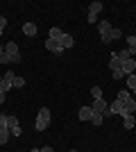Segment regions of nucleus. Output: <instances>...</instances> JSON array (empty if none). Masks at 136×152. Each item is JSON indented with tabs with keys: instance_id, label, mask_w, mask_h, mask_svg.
I'll list each match as a JSON object with an SVG mask.
<instances>
[{
	"instance_id": "obj_26",
	"label": "nucleus",
	"mask_w": 136,
	"mask_h": 152,
	"mask_svg": "<svg viewBox=\"0 0 136 152\" xmlns=\"http://www.w3.org/2000/svg\"><path fill=\"white\" fill-rule=\"evenodd\" d=\"M120 37H123V32L116 30V27H111V41H116V39H120Z\"/></svg>"
},
{
	"instance_id": "obj_18",
	"label": "nucleus",
	"mask_w": 136,
	"mask_h": 152,
	"mask_svg": "<svg viewBox=\"0 0 136 152\" xmlns=\"http://www.w3.org/2000/svg\"><path fill=\"white\" fill-rule=\"evenodd\" d=\"M61 34H64V32L59 30V27H50V37H48V39H55V41H59V39H61Z\"/></svg>"
},
{
	"instance_id": "obj_6",
	"label": "nucleus",
	"mask_w": 136,
	"mask_h": 152,
	"mask_svg": "<svg viewBox=\"0 0 136 152\" xmlns=\"http://www.w3.org/2000/svg\"><path fill=\"white\" fill-rule=\"evenodd\" d=\"M14 77H16V75H14L12 70H9V73H5L2 82H0V91H5V93H7V91L12 89V86H14V84H12V80H14Z\"/></svg>"
},
{
	"instance_id": "obj_1",
	"label": "nucleus",
	"mask_w": 136,
	"mask_h": 152,
	"mask_svg": "<svg viewBox=\"0 0 136 152\" xmlns=\"http://www.w3.org/2000/svg\"><path fill=\"white\" fill-rule=\"evenodd\" d=\"M48 125H50V109L43 107V109L39 111V118H36V132L48 129Z\"/></svg>"
},
{
	"instance_id": "obj_24",
	"label": "nucleus",
	"mask_w": 136,
	"mask_h": 152,
	"mask_svg": "<svg viewBox=\"0 0 136 152\" xmlns=\"http://www.w3.org/2000/svg\"><path fill=\"white\" fill-rule=\"evenodd\" d=\"M12 84L16 86V89H20V86H25V77H14Z\"/></svg>"
},
{
	"instance_id": "obj_2",
	"label": "nucleus",
	"mask_w": 136,
	"mask_h": 152,
	"mask_svg": "<svg viewBox=\"0 0 136 152\" xmlns=\"http://www.w3.org/2000/svg\"><path fill=\"white\" fill-rule=\"evenodd\" d=\"M100 12H102V2H100V0H93L89 5V16H86V20H89V23H95V18H97Z\"/></svg>"
},
{
	"instance_id": "obj_25",
	"label": "nucleus",
	"mask_w": 136,
	"mask_h": 152,
	"mask_svg": "<svg viewBox=\"0 0 136 152\" xmlns=\"http://www.w3.org/2000/svg\"><path fill=\"white\" fill-rule=\"evenodd\" d=\"M91 95H93V100L102 98V89H100V86H93V89H91Z\"/></svg>"
},
{
	"instance_id": "obj_8",
	"label": "nucleus",
	"mask_w": 136,
	"mask_h": 152,
	"mask_svg": "<svg viewBox=\"0 0 136 152\" xmlns=\"http://www.w3.org/2000/svg\"><path fill=\"white\" fill-rule=\"evenodd\" d=\"M5 55H9V59H14L16 55H20L18 52V43H16V41H9V43L5 45Z\"/></svg>"
},
{
	"instance_id": "obj_27",
	"label": "nucleus",
	"mask_w": 136,
	"mask_h": 152,
	"mask_svg": "<svg viewBox=\"0 0 136 152\" xmlns=\"http://www.w3.org/2000/svg\"><path fill=\"white\" fill-rule=\"evenodd\" d=\"M127 98H129V91H120L118 93V100H127Z\"/></svg>"
},
{
	"instance_id": "obj_13",
	"label": "nucleus",
	"mask_w": 136,
	"mask_h": 152,
	"mask_svg": "<svg viewBox=\"0 0 136 152\" xmlns=\"http://www.w3.org/2000/svg\"><path fill=\"white\" fill-rule=\"evenodd\" d=\"M109 68L111 70H118V68H123V61L116 57V52H111V61H109Z\"/></svg>"
},
{
	"instance_id": "obj_7",
	"label": "nucleus",
	"mask_w": 136,
	"mask_h": 152,
	"mask_svg": "<svg viewBox=\"0 0 136 152\" xmlns=\"http://www.w3.org/2000/svg\"><path fill=\"white\" fill-rule=\"evenodd\" d=\"M109 111H111V114L123 116V114H125V104H123V100H118V98H116V100H113V102L109 104Z\"/></svg>"
},
{
	"instance_id": "obj_4",
	"label": "nucleus",
	"mask_w": 136,
	"mask_h": 152,
	"mask_svg": "<svg viewBox=\"0 0 136 152\" xmlns=\"http://www.w3.org/2000/svg\"><path fill=\"white\" fill-rule=\"evenodd\" d=\"M45 48H48L52 55H61V52H64L61 43H59V41H55V39H48V41H45Z\"/></svg>"
},
{
	"instance_id": "obj_21",
	"label": "nucleus",
	"mask_w": 136,
	"mask_h": 152,
	"mask_svg": "<svg viewBox=\"0 0 136 152\" xmlns=\"http://www.w3.org/2000/svg\"><path fill=\"white\" fill-rule=\"evenodd\" d=\"M102 121H104V116H102V114H93V118H91V123H93L95 127L102 125Z\"/></svg>"
},
{
	"instance_id": "obj_32",
	"label": "nucleus",
	"mask_w": 136,
	"mask_h": 152,
	"mask_svg": "<svg viewBox=\"0 0 136 152\" xmlns=\"http://www.w3.org/2000/svg\"><path fill=\"white\" fill-rule=\"evenodd\" d=\"M41 152H52V148H50V145H45V148H41Z\"/></svg>"
},
{
	"instance_id": "obj_28",
	"label": "nucleus",
	"mask_w": 136,
	"mask_h": 152,
	"mask_svg": "<svg viewBox=\"0 0 136 152\" xmlns=\"http://www.w3.org/2000/svg\"><path fill=\"white\" fill-rule=\"evenodd\" d=\"M0 61H2V64H12V59H9V55L2 52V55H0Z\"/></svg>"
},
{
	"instance_id": "obj_14",
	"label": "nucleus",
	"mask_w": 136,
	"mask_h": 152,
	"mask_svg": "<svg viewBox=\"0 0 136 152\" xmlns=\"http://www.w3.org/2000/svg\"><path fill=\"white\" fill-rule=\"evenodd\" d=\"M123 123H125V129H132V127L136 125V121H134L132 114H123Z\"/></svg>"
},
{
	"instance_id": "obj_31",
	"label": "nucleus",
	"mask_w": 136,
	"mask_h": 152,
	"mask_svg": "<svg viewBox=\"0 0 136 152\" xmlns=\"http://www.w3.org/2000/svg\"><path fill=\"white\" fill-rule=\"evenodd\" d=\"M5 100H7V93H5V91H0V104H2Z\"/></svg>"
},
{
	"instance_id": "obj_35",
	"label": "nucleus",
	"mask_w": 136,
	"mask_h": 152,
	"mask_svg": "<svg viewBox=\"0 0 136 152\" xmlns=\"http://www.w3.org/2000/svg\"><path fill=\"white\" fill-rule=\"evenodd\" d=\"M71 152H77V150H71Z\"/></svg>"
},
{
	"instance_id": "obj_5",
	"label": "nucleus",
	"mask_w": 136,
	"mask_h": 152,
	"mask_svg": "<svg viewBox=\"0 0 136 152\" xmlns=\"http://www.w3.org/2000/svg\"><path fill=\"white\" fill-rule=\"evenodd\" d=\"M107 109H109V104H107V100H104V98L93 100V114H104Z\"/></svg>"
},
{
	"instance_id": "obj_3",
	"label": "nucleus",
	"mask_w": 136,
	"mask_h": 152,
	"mask_svg": "<svg viewBox=\"0 0 136 152\" xmlns=\"http://www.w3.org/2000/svg\"><path fill=\"white\" fill-rule=\"evenodd\" d=\"M97 30H100V37H102L104 43H111V23L100 20V23H97Z\"/></svg>"
},
{
	"instance_id": "obj_15",
	"label": "nucleus",
	"mask_w": 136,
	"mask_h": 152,
	"mask_svg": "<svg viewBox=\"0 0 136 152\" xmlns=\"http://www.w3.org/2000/svg\"><path fill=\"white\" fill-rule=\"evenodd\" d=\"M116 57L120 59V61H127V59H132V52H129V48H123L120 52H116Z\"/></svg>"
},
{
	"instance_id": "obj_16",
	"label": "nucleus",
	"mask_w": 136,
	"mask_h": 152,
	"mask_svg": "<svg viewBox=\"0 0 136 152\" xmlns=\"http://www.w3.org/2000/svg\"><path fill=\"white\" fill-rule=\"evenodd\" d=\"M23 32H25L27 37H34V34H36V25H34V23H25V25H23Z\"/></svg>"
},
{
	"instance_id": "obj_19",
	"label": "nucleus",
	"mask_w": 136,
	"mask_h": 152,
	"mask_svg": "<svg viewBox=\"0 0 136 152\" xmlns=\"http://www.w3.org/2000/svg\"><path fill=\"white\" fill-rule=\"evenodd\" d=\"M9 127H0V143H7V139H9Z\"/></svg>"
},
{
	"instance_id": "obj_34",
	"label": "nucleus",
	"mask_w": 136,
	"mask_h": 152,
	"mask_svg": "<svg viewBox=\"0 0 136 152\" xmlns=\"http://www.w3.org/2000/svg\"><path fill=\"white\" fill-rule=\"evenodd\" d=\"M0 118H2V111H0Z\"/></svg>"
},
{
	"instance_id": "obj_30",
	"label": "nucleus",
	"mask_w": 136,
	"mask_h": 152,
	"mask_svg": "<svg viewBox=\"0 0 136 152\" xmlns=\"http://www.w3.org/2000/svg\"><path fill=\"white\" fill-rule=\"evenodd\" d=\"M5 25H7V18H5V16H0V34H2V30H5Z\"/></svg>"
},
{
	"instance_id": "obj_23",
	"label": "nucleus",
	"mask_w": 136,
	"mask_h": 152,
	"mask_svg": "<svg viewBox=\"0 0 136 152\" xmlns=\"http://www.w3.org/2000/svg\"><path fill=\"white\" fill-rule=\"evenodd\" d=\"M127 43H129V52L136 55V37H127Z\"/></svg>"
},
{
	"instance_id": "obj_10",
	"label": "nucleus",
	"mask_w": 136,
	"mask_h": 152,
	"mask_svg": "<svg viewBox=\"0 0 136 152\" xmlns=\"http://www.w3.org/2000/svg\"><path fill=\"white\" fill-rule=\"evenodd\" d=\"M59 43H61V48L66 50V48H73V45H75V41H73L71 34H66V32H64V34H61V39H59Z\"/></svg>"
},
{
	"instance_id": "obj_33",
	"label": "nucleus",
	"mask_w": 136,
	"mask_h": 152,
	"mask_svg": "<svg viewBox=\"0 0 136 152\" xmlns=\"http://www.w3.org/2000/svg\"><path fill=\"white\" fill-rule=\"evenodd\" d=\"M30 152H41V150H39V148H32V150H30Z\"/></svg>"
},
{
	"instance_id": "obj_9",
	"label": "nucleus",
	"mask_w": 136,
	"mask_h": 152,
	"mask_svg": "<svg viewBox=\"0 0 136 152\" xmlns=\"http://www.w3.org/2000/svg\"><path fill=\"white\" fill-rule=\"evenodd\" d=\"M123 73H125V75H134V73H136V59H127V61H123Z\"/></svg>"
},
{
	"instance_id": "obj_12",
	"label": "nucleus",
	"mask_w": 136,
	"mask_h": 152,
	"mask_svg": "<svg viewBox=\"0 0 136 152\" xmlns=\"http://www.w3.org/2000/svg\"><path fill=\"white\" fill-rule=\"evenodd\" d=\"M93 118V107H82L79 109V121H91Z\"/></svg>"
},
{
	"instance_id": "obj_20",
	"label": "nucleus",
	"mask_w": 136,
	"mask_h": 152,
	"mask_svg": "<svg viewBox=\"0 0 136 152\" xmlns=\"http://www.w3.org/2000/svg\"><path fill=\"white\" fill-rule=\"evenodd\" d=\"M125 80H127V86H129V89L136 93V73H134V75H127Z\"/></svg>"
},
{
	"instance_id": "obj_11",
	"label": "nucleus",
	"mask_w": 136,
	"mask_h": 152,
	"mask_svg": "<svg viewBox=\"0 0 136 152\" xmlns=\"http://www.w3.org/2000/svg\"><path fill=\"white\" fill-rule=\"evenodd\" d=\"M123 104H125V114H134L136 111V100L132 98V95L127 98V100H123Z\"/></svg>"
},
{
	"instance_id": "obj_29",
	"label": "nucleus",
	"mask_w": 136,
	"mask_h": 152,
	"mask_svg": "<svg viewBox=\"0 0 136 152\" xmlns=\"http://www.w3.org/2000/svg\"><path fill=\"white\" fill-rule=\"evenodd\" d=\"M9 132H12L14 136H20V134H23V129H20V125H18V127H14V129H9Z\"/></svg>"
},
{
	"instance_id": "obj_36",
	"label": "nucleus",
	"mask_w": 136,
	"mask_h": 152,
	"mask_svg": "<svg viewBox=\"0 0 136 152\" xmlns=\"http://www.w3.org/2000/svg\"><path fill=\"white\" fill-rule=\"evenodd\" d=\"M0 82H2V77H0Z\"/></svg>"
},
{
	"instance_id": "obj_22",
	"label": "nucleus",
	"mask_w": 136,
	"mask_h": 152,
	"mask_svg": "<svg viewBox=\"0 0 136 152\" xmlns=\"http://www.w3.org/2000/svg\"><path fill=\"white\" fill-rule=\"evenodd\" d=\"M111 77H113V80H125V73H123V68H118V70H111Z\"/></svg>"
},
{
	"instance_id": "obj_17",
	"label": "nucleus",
	"mask_w": 136,
	"mask_h": 152,
	"mask_svg": "<svg viewBox=\"0 0 136 152\" xmlns=\"http://www.w3.org/2000/svg\"><path fill=\"white\" fill-rule=\"evenodd\" d=\"M5 123H7V127H9V129L18 127V118H16V116H5Z\"/></svg>"
}]
</instances>
